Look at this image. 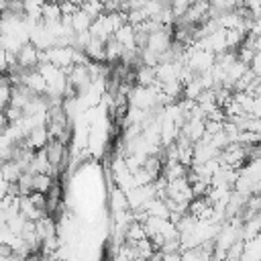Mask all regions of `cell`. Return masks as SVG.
<instances>
[{"label":"cell","instance_id":"8","mask_svg":"<svg viewBox=\"0 0 261 261\" xmlns=\"http://www.w3.org/2000/svg\"><path fill=\"white\" fill-rule=\"evenodd\" d=\"M16 190H18V196H29L33 192V173L22 171L16 179Z\"/></svg>","mask_w":261,"mask_h":261},{"label":"cell","instance_id":"6","mask_svg":"<svg viewBox=\"0 0 261 261\" xmlns=\"http://www.w3.org/2000/svg\"><path fill=\"white\" fill-rule=\"evenodd\" d=\"M90 24H92V18L86 16L80 8L71 14V29H73V33H86L90 29Z\"/></svg>","mask_w":261,"mask_h":261},{"label":"cell","instance_id":"2","mask_svg":"<svg viewBox=\"0 0 261 261\" xmlns=\"http://www.w3.org/2000/svg\"><path fill=\"white\" fill-rule=\"evenodd\" d=\"M39 65V49L31 43H24L16 53V67L22 71H33Z\"/></svg>","mask_w":261,"mask_h":261},{"label":"cell","instance_id":"5","mask_svg":"<svg viewBox=\"0 0 261 261\" xmlns=\"http://www.w3.org/2000/svg\"><path fill=\"white\" fill-rule=\"evenodd\" d=\"M22 173V169L18 167V163L14 159H8V161H2L0 163V175L6 184H16L18 175Z\"/></svg>","mask_w":261,"mask_h":261},{"label":"cell","instance_id":"9","mask_svg":"<svg viewBox=\"0 0 261 261\" xmlns=\"http://www.w3.org/2000/svg\"><path fill=\"white\" fill-rule=\"evenodd\" d=\"M80 10L86 14V16H90L92 20L94 18H98L100 14H104V6H102V2H82L80 4Z\"/></svg>","mask_w":261,"mask_h":261},{"label":"cell","instance_id":"3","mask_svg":"<svg viewBox=\"0 0 261 261\" xmlns=\"http://www.w3.org/2000/svg\"><path fill=\"white\" fill-rule=\"evenodd\" d=\"M112 39H114L124 51H133V49H135V29H133L128 22H124V24L112 35Z\"/></svg>","mask_w":261,"mask_h":261},{"label":"cell","instance_id":"4","mask_svg":"<svg viewBox=\"0 0 261 261\" xmlns=\"http://www.w3.org/2000/svg\"><path fill=\"white\" fill-rule=\"evenodd\" d=\"M141 210H143L147 216H153V218H167V216H169V210H167V206H165V202H163L161 198H151V200H147Z\"/></svg>","mask_w":261,"mask_h":261},{"label":"cell","instance_id":"1","mask_svg":"<svg viewBox=\"0 0 261 261\" xmlns=\"http://www.w3.org/2000/svg\"><path fill=\"white\" fill-rule=\"evenodd\" d=\"M171 43H173V39H171V27H165V29H161L157 33H151L147 37V47L145 49H149L151 53H155L159 57V55H163L171 47Z\"/></svg>","mask_w":261,"mask_h":261},{"label":"cell","instance_id":"7","mask_svg":"<svg viewBox=\"0 0 261 261\" xmlns=\"http://www.w3.org/2000/svg\"><path fill=\"white\" fill-rule=\"evenodd\" d=\"M55 177H49L45 173H35L33 175V192H39V194H47L51 184H53Z\"/></svg>","mask_w":261,"mask_h":261},{"label":"cell","instance_id":"14","mask_svg":"<svg viewBox=\"0 0 261 261\" xmlns=\"http://www.w3.org/2000/svg\"><path fill=\"white\" fill-rule=\"evenodd\" d=\"M8 126H10V124H8L6 116H4V114H0V135H2V133H4V130H6Z\"/></svg>","mask_w":261,"mask_h":261},{"label":"cell","instance_id":"12","mask_svg":"<svg viewBox=\"0 0 261 261\" xmlns=\"http://www.w3.org/2000/svg\"><path fill=\"white\" fill-rule=\"evenodd\" d=\"M181 253H161V261H179Z\"/></svg>","mask_w":261,"mask_h":261},{"label":"cell","instance_id":"11","mask_svg":"<svg viewBox=\"0 0 261 261\" xmlns=\"http://www.w3.org/2000/svg\"><path fill=\"white\" fill-rule=\"evenodd\" d=\"M29 200H31V204H33L37 210L45 212V206H47V196H45V194H39V192H31V194H29ZM45 214H47V212H45Z\"/></svg>","mask_w":261,"mask_h":261},{"label":"cell","instance_id":"10","mask_svg":"<svg viewBox=\"0 0 261 261\" xmlns=\"http://www.w3.org/2000/svg\"><path fill=\"white\" fill-rule=\"evenodd\" d=\"M188 6H190V0H175V2L169 4V12H171V16H173L175 22L186 14ZM175 22H173V24H175Z\"/></svg>","mask_w":261,"mask_h":261},{"label":"cell","instance_id":"13","mask_svg":"<svg viewBox=\"0 0 261 261\" xmlns=\"http://www.w3.org/2000/svg\"><path fill=\"white\" fill-rule=\"evenodd\" d=\"M6 194H8V184H6V181L2 179V175H0V200H2Z\"/></svg>","mask_w":261,"mask_h":261}]
</instances>
